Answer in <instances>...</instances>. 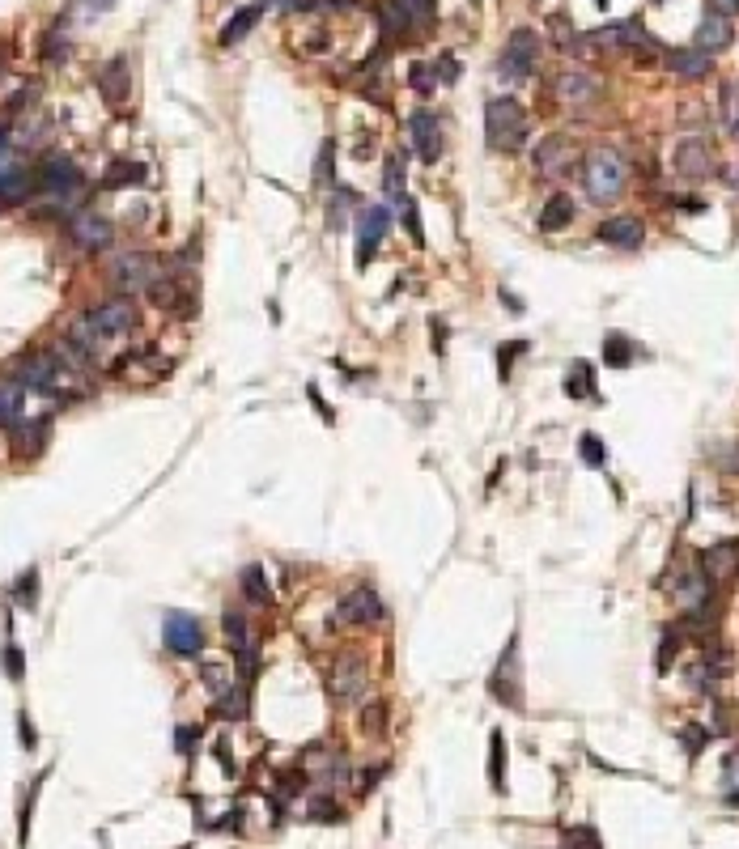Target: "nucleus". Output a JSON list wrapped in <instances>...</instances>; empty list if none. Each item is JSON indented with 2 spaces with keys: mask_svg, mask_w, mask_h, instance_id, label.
Listing matches in <instances>:
<instances>
[{
  "mask_svg": "<svg viewBox=\"0 0 739 849\" xmlns=\"http://www.w3.org/2000/svg\"><path fill=\"white\" fill-rule=\"evenodd\" d=\"M582 187L590 204H617L629 187V162L617 149H595L582 162Z\"/></svg>",
  "mask_w": 739,
  "mask_h": 849,
  "instance_id": "nucleus-1",
  "label": "nucleus"
},
{
  "mask_svg": "<svg viewBox=\"0 0 739 849\" xmlns=\"http://www.w3.org/2000/svg\"><path fill=\"white\" fill-rule=\"evenodd\" d=\"M484 140L493 153H518L527 145V111L518 98H489L484 106Z\"/></svg>",
  "mask_w": 739,
  "mask_h": 849,
  "instance_id": "nucleus-2",
  "label": "nucleus"
},
{
  "mask_svg": "<svg viewBox=\"0 0 739 849\" xmlns=\"http://www.w3.org/2000/svg\"><path fill=\"white\" fill-rule=\"evenodd\" d=\"M489 697L506 705V709H523V650H518V633L501 646L498 663L489 671Z\"/></svg>",
  "mask_w": 739,
  "mask_h": 849,
  "instance_id": "nucleus-3",
  "label": "nucleus"
},
{
  "mask_svg": "<svg viewBox=\"0 0 739 849\" xmlns=\"http://www.w3.org/2000/svg\"><path fill=\"white\" fill-rule=\"evenodd\" d=\"M323 684L332 692L336 705H357L365 697V684H370V671H365V658L357 655H336L328 667H323Z\"/></svg>",
  "mask_w": 739,
  "mask_h": 849,
  "instance_id": "nucleus-4",
  "label": "nucleus"
},
{
  "mask_svg": "<svg viewBox=\"0 0 739 849\" xmlns=\"http://www.w3.org/2000/svg\"><path fill=\"white\" fill-rule=\"evenodd\" d=\"M578 158H582V149H578V140L573 136H561V132H553V136H544L540 145H536V158H531V166H536V175L540 179H565L573 166H578Z\"/></svg>",
  "mask_w": 739,
  "mask_h": 849,
  "instance_id": "nucleus-5",
  "label": "nucleus"
},
{
  "mask_svg": "<svg viewBox=\"0 0 739 849\" xmlns=\"http://www.w3.org/2000/svg\"><path fill=\"white\" fill-rule=\"evenodd\" d=\"M536 60H540V34L523 26V31H514L510 39H506V47H501L498 73L506 77V81H527V77L536 73Z\"/></svg>",
  "mask_w": 739,
  "mask_h": 849,
  "instance_id": "nucleus-6",
  "label": "nucleus"
},
{
  "mask_svg": "<svg viewBox=\"0 0 739 849\" xmlns=\"http://www.w3.org/2000/svg\"><path fill=\"white\" fill-rule=\"evenodd\" d=\"M34 179H39V195H51V200H68L73 192H81V170L64 153H47L34 170Z\"/></svg>",
  "mask_w": 739,
  "mask_h": 849,
  "instance_id": "nucleus-7",
  "label": "nucleus"
},
{
  "mask_svg": "<svg viewBox=\"0 0 739 849\" xmlns=\"http://www.w3.org/2000/svg\"><path fill=\"white\" fill-rule=\"evenodd\" d=\"M158 276H162V268H158L153 255L128 251V255H120V259H111V281L120 285L123 294H149Z\"/></svg>",
  "mask_w": 739,
  "mask_h": 849,
  "instance_id": "nucleus-8",
  "label": "nucleus"
},
{
  "mask_svg": "<svg viewBox=\"0 0 739 849\" xmlns=\"http://www.w3.org/2000/svg\"><path fill=\"white\" fill-rule=\"evenodd\" d=\"M336 620H345V625H353V628H374L387 620V603L378 599L374 586H357V591H348V595L336 603Z\"/></svg>",
  "mask_w": 739,
  "mask_h": 849,
  "instance_id": "nucleus-9",
  "label": "nucleus"
},
{
  "mask_svg": "<svg viewBox=\"0 0 739 849\" xmlns=\"http://www.w3.org/2000/svg\"><path fill=\"white\" fill-rule=\"evenodd\" d=\"M387 230H392V209L387 204H365L357 212V268H365L374 259V251L387 239Z\"/></svg>",
  "mask_w": 739,
  "mask_h": 849,
  "instance_id": "nucleus-10",
  "label": "nucleus"
},
{
  "mask_svg": "<svg viewBox=\"0 0 739 849\" xmlns=\"http://www.w3.org/2000/svg\"><path fill=\"white\" fill-rule=\"evenodd\" d=\"M587 47H604V51H659V43L642 31V22H612L604 31L587 34Z\"/></svg>",
  "mask_w": 739,
  "mask_h": 849,
  "instance_id": "nucleus-11",
  "label": "nucleus"
},
{
  "mask_svg": "<svg viewBox=\"0 0 739 849\" xmlns=\"http://www.w3.org/2000/svg\"><path fill=\"white\" fill-rule=\"evenodd\" d=\"M315 786H323V790H336V786H345L348 777V760H345V752H336V747H328V744H315L311 752H306V769H302Z\"/></svg>",
  "mask_w": 739,
  "mask_h": 849,
  "instance_id": "nucleus-12",
  "label": "nucleus"
},
{
  "mask_svg": "<svg viewBox=\"0 0 739 849\" xmlns=\"http://www.w3.org/2000/svg\"><path fill=\"white\" fill-rule=\"evenodd\" d=\"M162 641H167L170 655L192 658V655L204 650V628H200L196 616H187V611H170L167 620H162Z\"/></svg>",
  "mask_w": 739,
  "mask_h": 849,
  "instance_id": "nucleus-13",
  "label": "nucleus"
},
{
  "mask_svg": "<svg viewBox=\"0 0 739 849\" xmlns=\"http://www.w3.org/2000/svg\"><path fill=\"white\" fill-rule=\"evenodd\" d=\"M408 140H412V149H417V158L425 166L442 162V120L434 111H412L408 115Z\"/></svg>",
  "mask_w": 739,
  "mask_h": 849,
  "instance_id": "nucleus-14",
  "label": "nucleus"
},
{
  "mask_svg": "<svg viewBox=\"0 0 739 849\" xmlns=\"http://www.w3.org/2000/svg\"><path fill=\"white\" fill-rule=\"evenodd\" d=\"M68 239L86 255H103L115 242V225L106 221V217H98V212H77L73 221H68Z\"/></svg>",
  "mask_w": 739,
  "mask_h": 849,
  "instance_id": "nucleus-15",
  "label": "nucleus"
},
{
  "mask_svg": "<svg viewBox=\"0 0 739 849\" xmlns=\"http://www.w3.org/2000/svg\"><path fill=\"white\" fill-rule=\"evenodd\" d=\"M676 175L689 183H701L714 175V153L706 136H684L676 145Z\"/></svg>",
  "mask_w": 739,
  "mask_h": 849,
  "instance_id": "nucleus-16",
  "label": "nucleus"
},
{
  "mask_svg": "<svg viewBox=\"0 0 739 849\" xmlns=\"http://www.w3.org/2000/svg\"><path fill=\"white\" fill-rule=\"evenodd\" d=\"M90 323L103 331L106 340H120V336H128V331L136 328L132 298H106L103 306H94V311H90Z\"/></svg>",
  "mask_w": 739,
  "mask_h": 849,
  "instance_id": "nucleus-17",
  "label": "nucleus"
},
{
  "mask_svg": "<svg viewBox=\"0 0 739 849\" xmlns=\"http://www.w3.org/2000/svg\"><path fill=\"white\" fill-rule=\"evenodd\" d=\"M553 94H557L565 106H590L599 98V77L587 73V68H565L553 81Z\"/></svg>",
  "mask_w": 739,
  "mask_h": 849,
  "instance_id": "nucleus-18",
  "label": "nucleus"
},
{
  "mask_svg": "<svg viewBox=\"0 0 739 849\" xmlns=\"http://www.w3.org/2000/svg\"><path fill=\"white\" fill-rule=\"evenodd\" d=\"M731 39H735V31H731V17L718 14V9H706V17L697 22V34H693L697 51L718 56V51H726V47H731Z\"/></svg>",
  "mask_w": 739,
  "mask_h": 849,
  "instance_id": "nucleus-19",
  "label": "nucleus"
},
{
  "mask_svg": "<svg viewBox=\"0 0 739 849\" xmlns=\"http://www.w3.org/2000/svg\"><path fill=\"white\" fill-rule=\"evenodd\" d=\"M642 239H646V225L637 221V217H608L599 225V242L617 247V251H637Z\"/></svg>",
  "mask_w": 739,
  "mask_h": 849,
  "instance_id": "nucleus-20",
  "label": "nucleus"
},
{
  "mask_svg": "<svg viewBox=\"0 0 739 849\" xmlns=\"http://www.w3.org/2000/svg\"><path fill=\"white\" fill-rule=\"evenodd\" d=\"M701 569H706V578L714 582V586H718V582H731L739 574V548L731 539L714 544V548L701 552Z\"/></svg>",
  "mask_w": 739,
  "mask_h": 849,
  "instance_id": "nucleus-21",
  "label": "nucleus"
},
{
  "mask_svg": "<svg viewBox=\"0 0 739 849\" xmlns=\"http://www.w3.org/2000/svg\"><path fill=\"white\" fill-rule=\"evenodd\" d=\"M98 90H103V98L111 106L128 103V94H132V68H128V60H123V56H115V60L103 68V77H98Z\"/></svg>",
  "mask_w": 739,
  "mask_h": 849,
  "instance_id": "nucleus-22",
  "label": "nucleus"
},
{
  "mask_svg": "<svg viewBox=\"0 0 739 849\" xmlns=\"http://www.w3.org/2000/svg\"><path fill=\"white\" fill-rule=\"evenodd\" d=\"M667 68L676 77H684V81H701L714 68V56L697 51V47H680V51H667Z\"/></svg>",
  "mask_w": 739,
  "mask_h": 849,
  "instance_id": "nucleus-23",
  "label": "nucleus"
},
{
  "mask_svg": "<svg viewBox=\"0 0 739 849\" xmlns=\"http://www.w3.org/2000/svg\"><path fill=\"white\" fill-rule=\"evenodd\" d=\"M239 586H242V599H247L251 608H268L272 603V586H268V578H264V565H242Z\"/></svg>",
  "mask_w": 739,
  "mask_h": 849,
  "instance_id": "nucleus-24",
  "label": "nucleus"
},
{
  "mask_svg": "<svg viewBox=\"0 0 739 849\" xmlns=\"http://www.w3.org/2000/svg\"><path fill=\"white\" fill-rule=\"evenodd\" d=\"M570 221H573V200L565 192H553L540 212V230L544 234H557V230H565Z\"/></svg>",
  "mask_w": 739,
  "mask_h": 849,
  "instance_id": "nucleus-25",
  "label": "nucleus"
},
{
  "mask_svg": "<svg viewBox=\"0 0 739 849\" xmlns=\"http://www.w3.org/2000/svg\"><path fill=\"white\" fill-rule=\"evenodd\" d=\"M153 306H162V311H192V298H187V289L175 281H167V276H158L149 289Z\"/></svg>",
  "mask_w": 739,
  "mask_h": 849,
  "instance_id": "nucleus-26",
  "label": "nucleus"
},
{
  "mask_svg": "<svg viewBox=\"0 0 739 849\" xmlns=\"http://www.w3.org/2000/svg\"><path fill=\"white\" fill-rule=\"evenodd\" d=\"M259 14H264V5H247V9H239V14L226 22V31H221V47H234L239 39H247V34L256 31Z\"/></svg>",
  "mask_w": 739,
  "mask_h": 849,
  "instance_id": "nucleus-27",
  "label": "nucleus"
},
{
  "mask_svg": "<svg viewBox=\"0 0 739 849\" xmlns=\"http://www.w3.org/2000/svg\"><path fill=\"white\" fill-rule=\"evenodd\" d=\"M383 195H387V204H408V183H404V162L400 158H387L383 162Z\"/></svg>",
  "mask_w": 739,
  "mask_h": 849,
  "instance_id": "nucleus-28",
  "label": "nucleus"
},
{
  "mask_svg": "<svg viewBox=\"0 0 739 849\" xmlns=\"http://www.w3.org/2000/svg\"><path fill=\"white\" fill-rule=\"evenodd\" d=\"M637 357V344L629 340V336H620V331H612L604 340V361L612 366V370H625V366H634Z\"/></svg>",
  "mask_w": 739,
  "mask_h": 849,
  "instance_id": "nucleus-29",
  "label": "nucleus"
},
{
  "mask_svg": "<svg viewBox=\"0 0 739 849\" xmlns=\"http://www.w3.org/2000/svg\"><path fill=\"white\" fill-rule=\"evenodd\" d=\"M489 781L498 794H506V739H501V730L489 735Z\"/></svg>",
  "mask_w": 739,
  "mask_h": 849,
  "instance_id": "nucleus-30",
  "label": "nucleus"
},
{
  "mask_svg": "<svg viewBox=\"0 0 739 849\" xmlns=\"http://www.w3.org/2000/svg\"><path fill=\"white\" fill-rule=\"evenodd\" d=\"M565 391H570L573 400H590L595 395V374H590L587 361H573L570 374H565Z\"/></svg>",
  "mask_w": 739,
  "mask_h": 849,
  "instance_id": "nucleus-31",
  "label": "nucleus"
},
{
  "mask_svg": "<svg viewBox=\"0 0 739 849\" xmlns=\"http://www.w3.org/2000/svg\"><path fill=\"white\" fill-rule=\"evenodd\" d=\"M200 680H204V688L212 692V700H221L230 688H234V675H230L226 663H204V667H200Z\"/></svg>",
  "mask_w": 739,
  "mask_h": 849,
  "instance_id": "nucleus-32",
  "label": "nucleus"
},
{
  "mask_svg": "<svg viewBox=\"0 0 739 849\" xmlns=\"http://www.w3.org/2000/svg\"><path fill=\"white\" fill-rule=\"evenodd\" d=\"M221 633H226V641L234 646V650H242V646L251 641V625H247V616H242L239 608H226V616H221Z\"/></svg>",
  "mask_w": 739,
  "mask_h": 849,
  "instance_id": "nucleus-33",
  "label": "nucleus"
},
{
  "mask_svg": "<svg viewBox=\"0 0 739 849\" xmlns=\"http://www.w3.org/2000/svg\"><path fill=\"white\" fill-rule=\"evenodd\" d=\"M723 128L731 140H739V81L723 86Z\"/></svg>",
  "mask_w": 739,
  "mask_h": 849,
  "instance_id": "nucleus-34",
  "label": "nucleus"
},
{
  "mask_svg": "<svg viewBox=\"0 0 739 849\" xmlns=\"http://www.w3.org/2000/svg\"><path fill=\"white\" fill-rule=\"evenodd\" d=\"M578 459L587 463V467H595V472H599V467H604V463H608V450H604V442H599L595 433H582V438H578Z\"/></svg>",
  "mask_w": 739,
  "mask_h": 849,
  "instance_id": "nucleus-35",
  "label": "nucleus"
},
{
  "mask_svg": "<svg viewBox=\"0 0 739 849\" xmlns=\"http://www.w3.org/2000/svg\"><path fill=\"white\" fill-rule=\"evenodd\" d=\"M408 81H412V90L421 94V98H429V94L437 90V73H434V64H421V60H417L412 68H408Z\"/></svg>",
  "mask_w": 739,
  "mask_h": 849,
  "instance_id": "nucleus-36",
  "label": "nucleus"
},
{
  "mask_svg": "<svg viewBox=\"0 0 739 849\" xmlns=\"http://www.w3.org/2000/svg\"><path fill=\"white\" fill-rule=\"evenodd\" d=\"M217 714H221V718H247V688H242V684L230 688L226 697L217 700Z\"/></svg>",
  "mask_w": 739,
  "mask_h": 849,
  "instance_id": "nucleus-37",
  "label": "nucleus"
},
{
  "mask_svg": "<svg viewBox=\"0 0 739 849\" xmlns=\"http://www.w3.org/2000/svg\"><path fill=\"white\" fill-rule=\"evenodd\" d=\"M145 179V166L136 162H115L106 170V187H123V183H140Z\"/></svg>",
  "mask_w": 739,
  "mask_h": 849,
  "instance_id": "nucleus-38",
  "label": "nucleus"
},
{
  "mask_svg": "<svg viewBox=\"0 0 739 849\" xmlns=\"http://www.w3.org/2000/svg\"><path fill=\"white\" fill-rule=\"evenodd\" d=\"M306 816L319 819V824H336V819H340V807H336L332 794H315L311 807H306Z\"/></svg>",
  "mask_w": 739,
  "mask_h": 849,
  "instance_id": "nucleus-39",
  "label": "nucleus"
},
{
  "mask_svg": "<svg viewBox=\"0 0 739 849\" xmlns=\"http://www.w3.org/2000/svg\"><path fill=\"white\" fill-rule=\"evenodd\" d=\"M332 170H336V140H323L319 166H315V187H328V183H332Z\"/></svg>",
  "mask_w": 739,
  "mask_h": 849,
  "instance_id": "nucleus-40",
  "label": "nucleus"
},
{
  "mask_svg": "<svg viewBox=\"0 0 739 849\" xmlns=\"http://www.w3.org/2000/svg\"><path fill=\"white\" fill-rule=\"evenodd\" d=\"M680 641H684V633H680L676 625L663 628V646H659V671H671V663H676V650Z\"/></svg>",
  "mask_w": 739,
  "mask_h": 849,
  "instance_id": "nucleus-41",
  "label": "nucleus"
},
{
  "mask_svg": "<svg viewBox=\"0 0 739 849\" xmlns=\"http://www.w3.org/2000/svg\"><path fill=\"white\" fill-rule=\"evenodd\" d=\"M565 849H604V845H599V833H595L590 824H582V828H570V833H565Z\"/></svg>",
  "mask_w": 739,
  "mask_h": 849,
  "instance_id": "nucleus-42",
  "label": "nucleus"
},
{
  "mask_svg": "<svg viewBox=\"0 0 739 849\" xmlns=\"http://www.w3.org/2000/svg\"><path fill=\"white\" fill-rule=\"evenodd\" d=\"M383 727H387V705H383V700H370L362 709V730L365 735H378Z\"/></svg>",
  "mask_w": 739,
  "mask_h": 849,
  "instance_id": "nucleus-43",
  "label": "nucleus"
},
{
  "mask_svg": "<svg viewBox=\"0 0 739 849\" xmlns=\"http://www.w3.org/2000/svg\"><path fill=\"white\" fill-rule=\"evenodd\" d=\"M408 9V17L417 22V26H429L434 22V9H437V0H400Z\"/></svg>",
  "mask_w": 739,
  "mask_h": 849,
  "instance_id": "nucleus-44",
  "label": "nucleus"
},
{
  "mask_svg": "<svg viewBox=\"0 0 739 849\" xmlns=\"http://www.w3.org/2000/svg\"><path fill=\"white\" fill-rule=\"evenodd\" d=\"M723 786H726V799H731V803H739V752H731V756H726Z\"/></svg>",
  "mask_w": 739,
  "mask_h": 849,
  "instance_id": "nucleus-45",
  "label": "nucleus"
},
{
  "mask_svg": "<svg viewBox=\"0 0 739 849\" xmlns=\"http://www.w3.org/2000/svg\"><path fill=\"white\" fill-rule=\"evenodd\" d=\"M34 586H39V574H34V569L17 578V603H22V608H34Z\"/></svg>",
  "mask_w": 739,
  "mask_h": 849,
  "instance_id": "nucleus-46",
  "label": "nucleus"
},
{
  "mask_svg": "<svg viewBox=\"0 0 739 849\" xmlns=\"http://www.w3.org/2000/svg\"><path fill=\"white\" fill-rule=\"evenodd\" d=\"M5 671H9V680H22V675H26V658H22V650H17V646H9V650H5Z\"/></svg>",
  "mask_w": 739,
  "mask_h": 849,
  "instance_id": "nucleus-47",
  "label": "nucleus"
},
{
  "mask_svg": "<svg viewBox=\"0 0 739 849\" xmlns=\"http://www.w3.org/2000/svg\"><path fill=\"white\" fill-rule=\"evenodd\" d=\"M680 739H684V747H689V756H697V752L706 747V739H709V735H706V730H701V727H684V730H680Z\"/></svg>",
  "mask_w": 739,
  "mask_h": 849,
  "instance_id": "nucleus-48",
  "label": "nucleus"
},
{
  "mask_svg": "<svg viewBox=\"0 0 739 849\" xmlns=\"http://www.w3.org/2000/svg\"><path fill=\"white\" fill-rule=\"evenodd\" d=\"M404 230H408V234H412V242H425L421 212H417V204H404Z\"/></svg>",
  "mask_w": 739,
  "mask_h": 849,
  "instance_id": "nucleus-49",
  "label": "nucleus"
},
{
  "mask_svg": "<svg viewBox=\"0 0 739 849\" xmlns=\"http://www.w3.org/2000/svg\"><path fill=\"white\" fill-rule=\"evenodd\" d=\"M434 73H437V81H446V86H451L455 77H459V60H455V56H442V60L434 64Z\"/></svg>",
  "mask_w": 739,
  "mask_h": 849,
  "instance_id": "nucleus-50",
  "label": "nucleus"
},
{
  "mask_svg": "<svg viewBox=\"0 0 739 849\" xmlns=\"http://www.w3.org/2000/svg\"><path fill=\"white\" fill-rule=\"evenodd\" d=\"M527 344H501L498 348V357H501V378H510V357H518Z\"/></svg>",
  "mask_w": 739,
  "mask_h": 849,
  "instance_id": "nucleus-51",
  "label": "nucleus"
},
{
  "mask_svg": "<svg viewBox=\"0 0 739 849\" xmlns=\"http://www.w3.org/2000/svg\"><path fill=\"white\" fill-rule=\"evenodd\" d=\"M192 744H196V727H179V730H175V747H179V752H192Z\"/></svg>",
  "mask_w": 739,
  "mask_h": 849,
  "instance_id": "nucleus-52",
  "label": "nucleus"
},
{
  "mask_svg": "<svg viewBox=\"0 0 739 849\" xmlns=\"http://www.w3.org/2000/svg\"><path fill=\"white\" fill-rule=\"evenodd\" d=\"M709 9H718V14L735 17V14H739V0H709Z\"/></svg>",
  "mask_w": 739,
  "mask_h": 849,
  "instance_id": "nucleus-53",
  "label": "nucleus"
},
{
  "mask_svg": "<svg viewBox=\"0 0 739 849\" xmlns=\"http://www.w3.org/2000/svg\"><path fill=\"white\" fill-rule=\"evenodd\" d=\"M22 744L34 747V730H31V722H26V718H22Z\"/></svg>",
  "mask_w": 739,
  "mask_h": 849,
  "instance_id": "nucleus-54",
  "label": "nucleus"
},
{
  "mask_svg": "<svg viewBox=\"0 0 739 849\" xmlns=\"http://www.w3.org/2000/svg\"><path fill=\"white\" fill-rule=\"evenodd\" d=\"M86 5H90V9H111L115 0H86Z\"/></svg>",
  "mask_w": 739,
  "mask_h": 849,
  "instance_id": "nucleus-55",
  "label": "nucleus"
},
{
  "mask_svg": "<svg viewBox=\"0 0 739 849\" xmlns=\"http://www.w3.org/2000/svg\"><path fill=\"white\" fill-rule=\"evenodd\" d=\"M595 5H599V9H608V5H612V0H595Z\"/></svg>",
  "mask_w": 739,
  "mask_h": 849,
  "instance_id": "nucleus-56",
  "label": "nucleus"
},
{
  "mask_svg": "<svg viewBox=\"0 0 739 849\" xmlns=\"http://www.w3.org/2000/svg\"><path fill=\"white\" fill-rule=\"evenodd\" d=\"M654 5H667V0H654Z\"/></svg>",
  "mask_w": 739,
  "mask_h": 849,
  "instance_id": "nucleus-57",
  "label": "nucleus"
}]
</instances>
